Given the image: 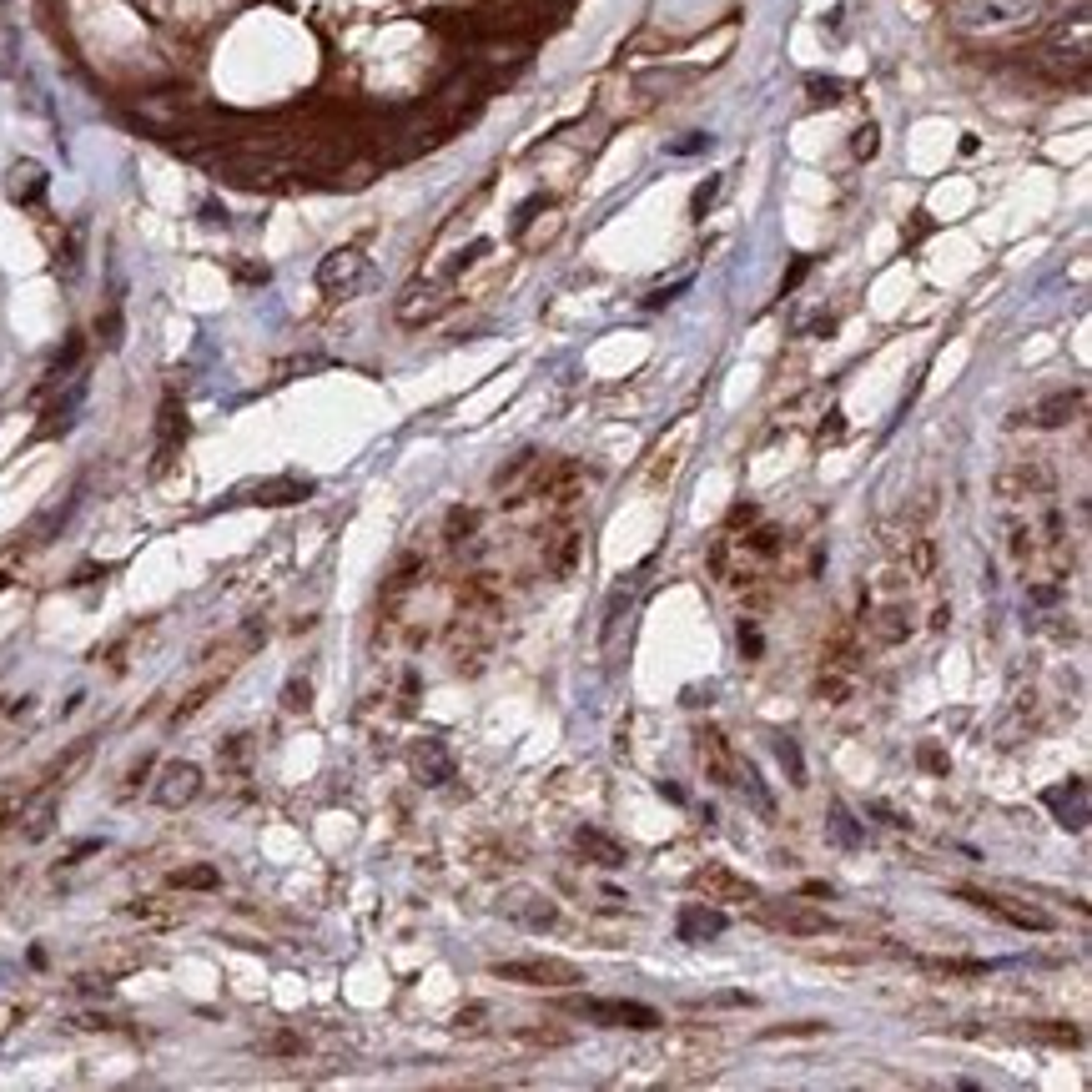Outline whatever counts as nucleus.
<instances>
[{
	"instance_id": "obj_1",
	"label": "nucleus",
	"mask_w": 1092,
	"mask_h": 1092,
	"mask_svg": "<svg viewBox=\"0 0 1092 1092\" xmlns=\"http://www.w3.org/2000/svg\"><path fill=\"white\" fill-rule=\"evenodd\" d=\"M564 1007L574 1017L594 1022V1027H624V1032H655L664 1027L655 1007H644V1001H610V997H569Z\"/></svg>"
},
{
	"instance_id": "obj_9",
	"label": "nucleus",
	"mask_w": 1092,
	"mask_h": 1092,
	"mask_svg": "<svg viewBox=\"0 0 1092 1092\" xmlns=\"http://www.w3.org/2000/svg\"><path fill=\"white\" fill-rule=\"evenodd\" d=\"M504 917L508 922H519V926H529V931H544V926H554V917H559V911H554V901L549 897H539V891H504Z\"/></svg>"
},
{
	"instance_id": "obj_19",
	"label": "nucleus",
	"mask_w": 1092,
	"mask_h": 1092,
	"mask_svg": "<svg viewBox=\"0 0 1092 1092\" xmlns=\"http://www.w3.org/2000/svg\"><path fill=\"white\" fill-rule=\"evenodd\" d=\"M221 876H217V866H187V871H171V886L176 891H212Z\"/></svg>"
},
{
	"instance_id": "obj_23",
	"label": "nucleus",
	"mask_w": 1092,
	"mask_h": 1092,
	"mask_svg": "<svg viewBox=\"0 0 1092 1092\" xmlns=\"http://www.w3.org/2000/svg\"><path fill=\"white\" fill-rule=\"evenodd\" d=\"M282 705H287V710H298V715H302V710L312 705V685H307L302 675H293V680L282 685Z\"/></svg>"
},
{
	"instance_id": "obj_14",
	"label": "nucleus",
	"mask_w": 1092,
	"mask_h": 1092,
	"mask_svg": "<svg viewBox=\"0 0 1092 1092\" xmlns=\"http://www.w3.org/2000/svg\"><path fill=\"white\" fill-rule=\"evenodd\" d=\"M1047 806L1062 816V826H1073V831L1087 826V786L1082 780H1067V791H1047Z\"/></svg>"
},
{
	"instance_id": "obj_18",
	"label": "nucleus",
	"mask_w": 1092,
	"mask_h": 1092,
	"mask_svg": "<svg viewBox=\"0 0 1092 1092\" xmlns=\"http://www.w3.org/2000/svg\"><path fill=\"white\" fill-rule=\"evenodd\" d=\"M40 182H46V171H40L36 162H20L11 171V196H15V202H31V196L40 192Z\"/></svg>"
},
{
	"instance_id": "obj_22",
	"label": "nucleus",
	"mask_w": 1092,
	"mask_h": 1092,
	"mask_svg": "<svg viewBox=\"0 0 1092 1092\" xmlns=\"http://www.w3.org/2000/svg\"><path fill=\"white\" fill-rule=\"evenodd\" d=\"M252 761V735H232L227 745H221V766H232V770H242Z\"/></svg>"
},
{
	"instance_id": "obj_27",
	"label": "nucleus",
	"mask_w": 1092,
	"mask_h": 1092,
	"mask_svg": "<svg viewBox=\"0 0 1092 1092\" xmlns=\"http://www.w3.org/2000/svg\"><path fill=\"white\" fill-rule=\"evenodd\" d=\"M474 529H479L474 508H454V514H449V539H463V533H474Z\"/></svg>"
},
{
	"instance_id": "obj_10",
	"label": "nucleus",
	"mask_w": 1092,
	"mask_h": 1092,
	"mask_svg": "<svg viewBox=\"0 0 1092 1092\" xmlns=\"http://www.w3.org/2000/svg\"><path fill=\"white\" fill-rule=\"evenodd\" d=\"M700 766L710 770V780H720V786H735V775H741V755L725 745L720 730H700Z\"/></svg>"
},
{
	"instance_id": "obj_30",
	"label": "nucleus",
	"mask_w": 1092,
	"mask_h": 1092,
	"mask_svg": "<svg viewBox=\"0 0 1092 1092\" xmlns=\"http://www.w3.org/2000/svg\"><path fill=\"white\" fill-rule=\"evenodd\" d=\"M851 151L856 156H876V126H861L856 137H851Z\"/></svg>"
},
{
	"instance_id": "obj_12",
	"label": "nucleus",
	"mask_w": 1092,
	"mask_h": 1092,
	"mask_svg": "<svg viewBox=\"0 0 1092 1092\" xmlns=\"http://www.w3.org/2000/svg\"><path fill=\"white\" fill-rule=\"evenodd\" d=\"M1082 408V393H1053V398H1042V403H1032L1027 413H1017L1012 423H1037V429H1062L1067 418H1073Z\"/></svg>"
},
{
	"instance_id": "obj_8",
	"label": "nucleus",
	"mask_w": 1092,
	"mask_h": 1092,
	"mask_svg": "<svg viewBox=\"0 0 1092 1092\" xmlns=\"http://www.w3.org/2000/svg\"><path fill=\"white\" fill-rule=\"evenodd\" d=\"M761 917L780 931H791V936H826L836 922L826 917L820 906H800V901H786V906H766Z\"/></svg>"
},
{
	"instance_id": "obj_31",
	"label": "nucleus",
	"mask_w": 1092,
	"mask_h": 1092,
	"mask_svg": "<svg viewBox=\"0 0 1092 1092\" xmlns=\"http://www.w3.org/2000/svg\"><path fill=\"white\" fill-rule=\"evenodd\" d=\"M408 302H418V298H408ZM433 312H438L433 293H423V318H433ZM398 318H403V323H413V318H418V307H403V312H398Z\"/></svg>"
},
{
	"instance_id": "obj_13",
	"label": "nucleus",
	"mask_w": 1092,
	"mask_h": 1092,
	"mask_svg": "<svg viewBox=\"0 0 1092 1092\" xmlns=\"http://www.w3.org/2000/svg\"><path fill=\"white\" fill-rule=\"evenodd\" d=\"M720 931H725V911H715V901L680 911V942H705V936H720Z\"/></svg>"
},
{
	"instance_id": "obj_17",
	"label": "nucleus",
	"mask_w": 1092,
	"mask_h": 1092,
	"mask_svg": "<svg viewBox=\"0 0 1092 1092\" xmlns=\"http://www.w3.org/2000/svg\"><path fill=\"white\" fill-rule=\"evenodd\" d=\"M182 438H187V418H182V408H176V398H171V403H162V468H167V458L176 454Z\"/></svg>"
},
{
	"instance_id": "obj_3",
	"label": "nucleus",
	"mask_w": 1092,
	"mask_h": 1092,
	"mask_svg": "<svg viewBox=\"0 0 1092 1092\" xmlns=\"http://www.w3.org/2000/svg\"><path fill=\"white\" fill-rule=\"evenodd\" d=\"M318 282H323L327 298H352V293H363V282H368V257H363L358 247L327 252L323 267H318Z\"/></svg>"
},
{
	"instance_id": "obj_21",
	"label": "nucleus",
	"mask_w": 1092,
	"mask_h": 1092,
	"mask_svg": "<svg viewBox=\"0 0 1092 1092\" xmlns=\"http://www.w3.org/2000/svg\"><path fill=\"white\" fill-rule=\"evenodd\" d=\"M217 689H221V675H217V680H207V685H196L192 695H187L182 705H176V720H187V715H196V710H202V705H207V700L217 695Z\"/></svg>"
},
{
	"instance_id": "obj_7",
	"label": "nucleus",
	"mask_w": 1092,
	"mask_h": 1092,
	"mask_svg": "<svg viewBox=\"0 0 1092 1092\" xmlns=\"http://www.w3.org/2000/svg\"><path fill=\"white\" fill-rule=\"evenodd\" d=\"M689 891H700L705 901H761V891H755L745 876H735L730 866H705V871L689 876Z\"/></svg>"
},
{
	"instance_id": "obj_20",
	"label": "nucleus",
	"mask_w": 1092,
	"mask_h": 1092,
	"mask_svg": "<svg viewBox=\"0 0 1092 1092\" xmlns=\"http://www.w3.org/2000/svg\"><path fill=\"white\" fill-rule=\"evenodd\" d=\"M831 831H836V841H841V845H851V851L861 845V826H856V816L845 811L841 800H831Z\"/></svg>"
},
{
	"instance_id": "obj_28",
	"label": "nucleus",
	"mask_w": 1092,
	"mask_h": 1092,
	"mask_svg": "<svg viewBox=\"0 0 1092 1092\" xmlns=\"http://www.w3.org/2000/svg\"><path fill=\"white\" fill-rule=\"evenodd\" d=\"M574 554H579V539H574V533H569V539H559V554H554V574H569V564H574Z\"/></svg>"
},
{
	"instance_id": "obj_33",
	"label": "nucleus",
	"mask_w": 1092,
	"mask_h": 1092,
	"mask_svg": "<svg viewBox=\"0 0 1092 1092\" xmlns=\"http://www.w3.org/2000/svg\"><path fill=\"white\" fill-rule=\"evenodd\" d=\"M741 650H745V655H761V635H755V630H741Z\"/></svg>"
},
{
	"instance_id": "obj_5",
	"label": "nucleus",
	"mask_w": 1092,
	"mask_h": 1092,
	"mask_svg": "<svg viewBox=\"0 0 1092 1092\" xmlns=\"http://www.w3.org/2000/svg\"><path fill=\"white\" fill-rule=\"evenodd\" d=\"M956 897L972 901L976 911H987V917H997V922L1017 926V931H1053V917H1042V911H1032V906H1017V901H1001V897H992V891L956 886Z\"/></svg>"
},
{
	"instance_id": "obj_29",
	"label": "nucleus",
	"mask_w": 1092,
	"mask_h": 1092,
	"mask_svg": "<svg viewBox=\"0 0 1092 1092\" xmlns=\"http://www.w3.org/2000/svg\"><path fill=\"white\" fill-rule=\"evenodd\" d=\"M906 635V614L901 610H886L881 614V639H901Z\"/></svg>"
},
{
	"instance_id": "obj_15",
	"label": "nucleus",
	"mask_w": 1092,
	"mask_h": 1092,
	"mask_svg": "<svg viewBox=\"0 0 1092 1092\" xmlns=\"http://www.w3.org/2000/svg\"><path fill=\"white\" fill-rule=\"evenodd\" d=\"M413 766L423 775V786H449V780H454V761H449V750H443L438 741H418Z\"/></svg>"
},
{
	"instance_id": "obj_24",
	"label": "nucleus",
	"mask_w": 1092,
	"mask_h": 1092,
	"mask_svg": "<svg viewBox=\"0 0 1092 1092\" xmlns=\"http://www.w3.org/2000/svg\"><path fill=\"white\" fill-rule=\"evenodd\" d=\"M775 755H780V766L791 770V780L800 786L806 780V761H800V750H795V741H775Z\"/></svg>"
},
{
	"instance_id": "obj_25",
	"label": "nucleus",
	"mask_w": 1092,
	"mask_h": 1092,
	"mask_svg": "<svg viewBox=\"0 0 1092 1092\" xmlns=\"http://www.w3.org/2000/svg\"><path fill=\"white\" fill-rule=\"evenodd\" d=\"M51 820H56V806H36V811L26 816V836H31V841H40V836L51 831Z\"/></svg>"
},
{
	"instance_id": "obj_26",
	"label": "nucleus",
	"mask_w": 1092,
	"mask_h": 1092,
	"mask_svg": "<svg viewBox=\"0 0 1092 1092\" xmlns=\"http://www.w3.org/2000/svg\"><path fill=\"white\" fill-rule=\"evenodd\" d=\"M911 569H917L922 579L936 569V544L931 539H922V544H911Z\"/></svg>"
},
{
	"instance_id": "obj_32",
	"label": "nucleus",
	"mask_w": 1092,
	"mask_h": 1092,
	"mask_svg": "<svg viewBox=\"0 0 1092 1092\" xmlns=\"http://www.w3.org/2000/svg\"><path fill=\"white\" fill-rule=\"evenodd\" d=\"M715 192H720V176H710V182H705V187L695 192V212H705L710 202H715Z\"/></svg>"
},
{
	"instance_id": "obj_4",
	"label": "nucleus",
	"mask_w": 1092,
	"mask_h": 1092,
	"mask_svg": "<svg viewBox=\"0 0 1092 1092\" xmlns=\"http://www.w3.org/2000/svg\"><path fill=\"white\" fill-rule=\"evenodd\" d=\"M488 972L499 982H529V987H574L585 976L574 962H554V956H539V962H494Z\"/></svg>"
},
{
	"instance_id": "obj_6",
	"label": "nucleus",
	"mask_w": 1092,
	"mask_h": 1092,
	"mask_svg": "<svg viewBox=\"0 0 1092 1092\" xmlns=\"http://www.w3.org/2000/svg\"><path fill=\"white\" fill-rule=\"evenodd\" d=\"M1032 15V0H962L956 6V20L972 31H1001V26H1017V20Z\"/></svg>"
},
{
	"instance_id": "obj_11",
	"label": "nucleus",
	"mask_w": 1092,
	"mask_h": 1092,
	"mask_svg": "<svg viewBox=\"0 0 1092 1092\" xmlns=\"http://www.w3.org/2000/svg\"><path fill=\"white\" fill-rule=\"evenodd\" d=\"M574 845L585 851L594 866H605V871H619V866H630V851H624L619 841H610L605 831H594V826H579L574 831Z\"/></svg>"
},
{
	"instance_id": "obj_2",
	"label": "nucleus",
	"mask_w": 1092,
	"mask_h": 1092,
	"mask_svg": "<svg viewBox=\"0 0 1092 1092\" xmlns=\"http://www.w3.org/2000/svg\"><path fill=\"white\" fill-rule=\"evenodd\" d=\"M196 795H202V770H196L192 761H167L162 770H156V780H151V800L162 811H182Z\"/></svg>"
},
{
	"instance_id": "obj_35",
	"label": "nucleus",
	"mask_w": 1092,
	"mask_h": 1092,
	"mask_svg": "<svg viewBox=\"0 0 1092 1092\" xmlns=\"http://www.w3.org/2000/svg\"><path fill=\"white\" fill-rule=\"evenodd\" d=\"M0 589H6V579H0Z\"/></svg>"
},
{
	"instance_id": "obj_16",
	"label": "nucleus",
	"mask_w": 1092,
	"mask_h": 1092,
	"mask_svg": "<svg viewBox=\"0 0 1092 1092\" xmlns=\"http://www.w3.org/2000/svg\"><path fill=\"white\" fill-rule=\"evenodd\" d=\"M307 494H312L307 479H267V483L247 488V499H257V504H302Z\"/></svg>"
},
{
	"instance_id": "obj_34",
	"label": "nucleus",
	"mask_w": 1092,
	"mask_h": 1092,
	"mask_svg": "<svg viewBox=\"0 0 1092 1092\" xmlns=\"http://www.w3.org/2000/svg\"><path fill=\"white\" fill-rule=\"evenodd\" d=\"M705 146H710V137H685L675 151H680V156H689V151H705Z\"/></svg>"
}]
</instances>
